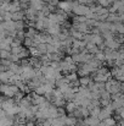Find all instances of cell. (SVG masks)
Masks as SVG:
<instances>
[{"instance_id": "cell-1", "label": "cell", "mask_w": 124, "mask_h": 126, "mask_svg": "<svg viewBox=\"0 0 124 126\" xmlns=\"http://www.w3.org/2000/svg\"><path fill=\"white\" fill-rule=\"evenodd\" d=\"M89 11L90 9L86 5H79L78 2H76V0L72 1V14L74 16H85Z\"/></svg>"}, {"instance_id": "cell-2", "label": "cell", "mask_w": 124, "mask_h": 126, "mask_svg": "<svg viewBox=\"0 0 124 126\" xmlns=\"http://www.w3.org/2000/svg\"><path fill=\"white\" fill-rule=\"evenodd\" d=\"M17 103L15 102L13 98H4L2 102H1V109L5 111V113H9Z\"/></svg>"}, {"instance_id": "cell-3", "label": "cell", "mask_w": 124, "mask_h": 126, "mask_svg": "<svg viewBox=\"0 0 124 126\" xmlns=\"http://www.w3.org/2000/svg\"><path fill=\"white\" fill-rule=\"evenodd\" d=\"M57 9H60L61 11L68 14V12H72V1H58V5H57Z\"/></svg>"}, {"instance_id": "cell-4", "label": "cell", "mask_w": 124, "mask_h": 126, "mask_svg": "<svg viewBox=\"0 0 124 126\" xmlns=\"http://www.w3.org/2000/svg\"><path fill=\"white\" fill-rule=\"evenodd\" d=\"M103 45H105V48L111 49V50H118L122 47V44H119L114 38L110 39V41H103Z\"/></svg>"}, {"instance_id": "cell-5", "label": "cell", "mask_w": 124, "mask_h": 126, "mask_svg": "<svg viewBox=\"0 0 124 126\" xmlns=\"http://www.w3.org/2000/svg\"><path fill=\"white\" fill-rule=\"evenodd\" d=\"M77 107H78V105H77L74 102H67L63 108H65V110H66V114H67V115H71V114L77 109Z\"/></svg>"}, {"instance_id": "cell-6", "label": "cell", "mask_w": 124, "mask_h": 126, "mask_svg": "<svg viewBox=\"0 0 124 126\" xmlns=\"http://www.w3.org/2000/svg\"><path fill=\"white\" fill-rule=\"evenodd\" d=\"M11 21L17 22V21H24V11H17L11 14Z\"/></svg>"}, {"instance_id": "cell-7", "label": "cell", "mask_w": 124, "mask_h": 126, "mask_svg": "<svg viewBox=\"0 0 124 126\" xmlns=\"http://www.w3.org/2000/svg\"><path fill=\"white\" fill-rule=\"evenodd\" d=\"M44 5H45V4L43 2V0H32V1L29 2V7L34 9L35 11H40Z\"/></svg>"}, {"instance_id": "cell-8", "label": "cell", "mask_w": 124, "mask_h": 126, "mask_svg": "<svg viewBox=\"0 0 124 126\" xmlns=\"http://www.w3.org/2000/svg\"><path fill=\"white\" fill-rule=\"evenodd\" d=\"M39 32L34 28V27H26V30H24V34H26V38H34L37 34H38Z\"/></svg>"}, {"instance_id": "cell-9", "label": "cell", "mask_w": 124, "mask_h": 126, "mask_svg": "<svg viewBox=\"0 0 124 126\" xmlns=\"http://www.w3.org/2000/svg\"><path fill=\"white\" fill-rule=\"evenodd\" d=\"M111 116H112V114H111L110 111H107L105 108H101V110H100V113H99L97 119H99L100 121H103V120H106L107 118H111Z\"/></svg>"}, {"instance_id": "cell-10", "label": "cell", "mask_w": 124, "mask_h": 126, "mask_svg": "<svg viewBox=\"0 0 124 126\" xmlns=\"http://www.w3.org/2000/svg\"><path fill=\"white\" fill-rule=\"evenodd\" d=\"M91 43L95 44L96 47H100L103 44V38L101 37V34H92V38H91Z\"/></svg>"}, {"instance_id": "cell-11", "label": "cell", "mask_w": 124, "mask_h": 126, "mask_svg": "<svg viewBox=\"0 0 124 126\" xmlns=\"http://www.w3.org/2000/svg\"><path fill=\"white\" fill-rule=\"evenodd\" d=\"M90 81H91V77L90 76H83V77L78 79V82H79L80 87H88V84H89Z\"/></svg>"}, {"instance_id": "cell-12", "label": "cell", "mask_w": 124, "mask_h": 126, "mask_svg": "<svg viewBox=\"0 0 124 126\" xmlns=\"http://www.w3.org/2000/svg\"><path fill=\"white\" fill-rule=\"evenodd\" d=\"M77 124V119L72 115H66V120H65V125L66 126H74Z\"/></svg>"}, {"instance_id": "cell-13", "label": "cell", "mask_w": 124, "mask_h": 126, "mask_svg": "<svg viewBox=\"0 0 124 126\" xmlns=\"http://www.w3.org/2000/svg\"><path fill=\"white\" fill-rule=\"evenodd\" d=\"M100 100H103V102H111V94L106 91H102L100 93Z\"/></svg>"}, {"instance_id": "cell-14", "label": "cell", "mask_w": 124, "mask_h": 126, "mask_svg": "<svg viewBox=\"0 0 124 126\" xmlns=\"http://www.w3.org/2000/svg\"><path fill=\"white\" fill-rule=\"evenodd\" d=\"M103 124H105V126H117V120L114 119V118H107L106 120H103L102 121Z\"/></svg>"}, {"instance_id": "cell-15", "label": "cell", "mask_w": 124, "mask_h": 126, "mask_svg": "<svg viewBox=\"0 0 124 126\" xmlns=\"http://www.w3.org/2000/svg\"><path fill=\"white\" fill-rule=\"evenodd\" d=\"M114 30H116V33H117V34H123V32H124L123 23H122V22L114 23Z\"/></svg>"}, {"instance_id": "cell-16", "label": "cell", "mask_w": 124, "mask_h": 126, "mask_svg": "<svg viewBox=\"0 0 124 126\" xmlns=\"http://www.w3.org/2000/svg\"><path fill=\"white\" fill-rule=\"evenodd\" d=\"M34 48H37V50L40 53L41 55H43V54H46V44H45V43H39V44L35 45Z\"/></svg>"}, {"instance_id": "cell-17", "label": "cell", "mask_w": 124, "mask_h": 126, "mask_svg": "<svg viewBox=\"0 0 124 126\" xmlns=\"http://www.w3.org/2000/svg\"><path fill=\"white\" fill-rule=\"evenodd\" d=\"M94 59H96V60H99V61H101V63H105V54H103V51L99 50V51L94 55Z\"/></svg>"}, {"instance_id": "cell-18", "label": "cell", "mask_w": 124, "mask_h": 126, "mask_svg": "<svg viewBox=\"0 0 124 126\" xmlns=\"http://www.w3.org/2000/svg\"><path fill=\"white\" fill-rule=\"evenodd\" d=\"M22 45H23L26 49H28V48L33 47V39H32V38H24V39H23V42H22Z\"/></svg>"}, {"instance_id": "cell-19", "label": "cell", "mask_w": 124, "mask_h": 126, "mask_svg": "<svg viewBox=\"0 0 124 126\" xmlns=\"http://www.w3.org/2000/svg\"><path fill=\"white\" fill-rule=\"evenodd\" d=\"M10 63H13V64H20V61H21V59L17 56V55H13V54H10V56H9V59H7Z\"/></svg>"}, {"instance_id": "cell-20", "label": "cell", "mask_w": 124, "mask_h": 126, "mask_svg": "<svg viewBox=\"0 0 124 126\" xmlns=\"http://www.w3.org/2000/svg\"><path fill=\"white\" fill-rule=\"evenodd\" d=\"M86 21L85 16H74L73 17V22L74 23H84Z\"/></svg>"}, {"instance_id": "cell-21", "label": "cell", "mask_w": 124, "mask_h": 126, "mask_svg": "<svg viewBox=\"0 0 124 126\" xmlns=\"http://www.w3.org/2000/svg\"><path fill=\"white\" fill-rule=\"evenodd\" d=\"M10 56V51L7 50H0V60H6Z\"/></svg>"}, {"instance_id": "cell-22", "label": "cell", "mask_w": 124, "mask_h": 126, "mask_svg": "<svg viewBox=\"0 0 124 126\" xmlns=\"http://www.w3.org/2000/svg\"><path fill=\"white\" fill-rule=\"evenodd\" d=\"M56 51H57V49L54 45L46 44V54H52V53H56Z\"/></svg>"}, {"instance_id": "cell-23", "label": "cell", "mask_w": 124, "mask_h": 126, "mask_svg": "<svg viewBox=\"0 0 124 126\" xmlns=\"http://www.w3.org/2000/svg\"><path fill=\"white\" fill-rule=\"evenodd\" d=\"M58 1H60V0H49V1L46 2V5H49V6H51V7H57Z\"/></svg>"}, {"instance_id": "cell-24", "label": "cell", "mask_w": 124, "mask_h": 126, "mask_svg": "<svg viewBox=\"0 0 124 126\" xmlns=\"http://www.w3.org/2000/svg\"><path fill=\"white\" fill-rule=\"evenodd\" d=\"M57 115H58V116L67 115V114H66V110H65V108H57Z\"/></svg>"}, {"instance_id": "cell-25", "label": "cell", "mask_w": 124, "mask_h": 126, "mask_svg": "<svg viewBox=\"0 0 124 126\" xmlns=\"http://www.w3.org/2000/svg\"><path fill=\"white\" fill-rule=\"evenodd\" d=\"M5 116H6V113H5L2 109H0V120H1V119H4Z\"/></svg>"}, {"instance_id": "cell-26", "label": "cell", "mask_w": 124, "mask_h": 126, "mask_svg": "<svg viewBox=\"0 0 124 126\" xmlns=\"http://www.w3.org/2000/svg\"><path fill=\"white\" fill-rule=\"evenodd\" d=\"M76 2H78L79 5H86V0H76Z\"/></svg>"}, {"instance_id": "cell-27", "label": "cell", "mask_w": 124, "mask_h": 126, "mask_svg": "<svg viewBox=\"0 0 124 126\" xmlns=\"http://www.w3.org/2000/svg\"><path fill=\"white\" fill-rule=\"evenodd\" d=\"M4 98H5V97H0V109H1V102H2Z\"/></svg>"}, {"instance_id": "cell-28", "label": "cell", "mask_w": 124, "mask_h": 126, "mask_svg": "<svg viewBox=\"0 0 124 126\" xmlns=\"http://www.w3.org/2000/svg\"><path fill=\"white\" fill-rule=\"evenodd\" d=\"M97 126H105V124H103L102 121H100V124H99V125H97Z\"/></svg>"}, {"instance_id": "cell-29", "label": "cell", "mask_w": 124, "mask_h": 126, "mask_svg": "<svg viewBox=\"0 0 124 126\" xmlns=\"http://www.w3.org/2000/svg\"><path fill=\"white\" fill-rule=\"evenodd\" d=\"M63 126H66V125H63Z\"/></svg>"}]
</instances>
